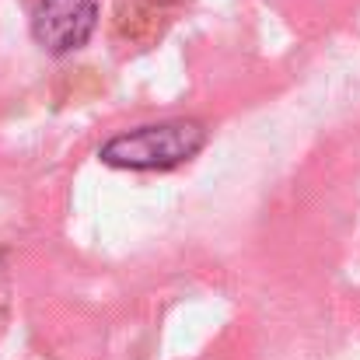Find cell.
<instances>
[{
    "mask_svg": "<svg viewBox=\"0 0 360 360\" xmlns=\"http://www.w3.org/2000/svg\"><path fill=\"white\" fill-rule=\"evenodd\" d=\"M203 143H207L203 122L172 120V122H154V126H140V129L112 136L109 143H102L98 158L109 168L168 172V168L186 165L193 154H200Z\"/></svg>",
    "mask_w": 360,
    "mask_h": 360,
    "instance_id": "1",
    "label": "cell"
},
{
    "mask_svg": "<svg viewBox=\"0 0 360 360\" xmlns=\"http://www.w3.org/2000/svg\"><path fill=\"white\" fill-rule=\"evenodd\" d=\"M98 25L95 0H39L32 11V35L42 49L63 56L81 49Z\"/></svg>",
    "mask_w": 360,
    "mask_h": 360,
    "instance_id": "2",
    "label": "cell"
}]
</instances>
